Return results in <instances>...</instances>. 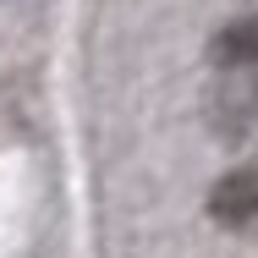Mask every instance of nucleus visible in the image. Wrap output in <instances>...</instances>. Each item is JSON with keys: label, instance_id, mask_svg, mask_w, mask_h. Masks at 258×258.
Masks as SVG:
<instances>
[{"label": "nucleus", "instance_id": "obj_1", "mask_svg": "<svg viewBox=\"0 0 258 258\" xmlns=\"http://www.w3.org/2000/svg\"><path fill=\"white\" fill-rule=\"evenodd\" d=\"M209 214L225 231H258V165L220 176L209 192Z\"/></svg>", "mask_w": 258, "mask_h": 258}, {"label": "nucleus", "instance_id": "obj_2", "mask_svg": "<svg viewBox=\"0 0 258 258\" xmlns=\"http://www.w3.org/2000/svg\"><path fill=\"white\" fill-rule=\"evenodd\" d=\"M214 60H220V66H258V17H242V22L220 28Z\"/></svg>", "mask_w": 258, "mask_h": 258}]
</instances>
